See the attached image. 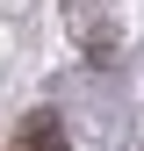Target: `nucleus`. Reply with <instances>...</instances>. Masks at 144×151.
<instances>
[{
  "label": "nucleus",
  "mask_w": 144,
  "mask_h": 151,
  "mask_svg": "<svg viewBox=\"0 0 144 151\" xmlns=\"http://www.w3.org/2000/svg\"><path fill=\"white\" fill-rule=\"evenodd\" d=\"M14 151H65V122L50 115V108H36V115L14 129Z\"/></svg>",
  "instance_id": "f257e3e1"
}]
</instances>
